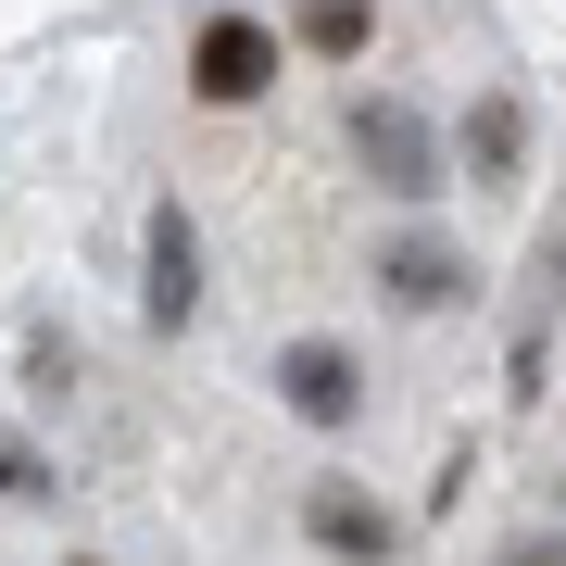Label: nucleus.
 I'll return each instance as SVG.
<instances>
[{
    "mask_svg": "<svg viewBox=\"0 0 566 566\" xmlns=\"http://www.w3.org/2000/svg\"><path fill=\"white\" fill-rule=\"evenodd\" d=\"M177 88H189L202 114H264V102L290 88V25L214 0V13L189 25V51H177Z\"/></svg>",
    "mask_w": 566,
    "mask_h": 566,
    "instance_id": "1",
    "label": "nucleus"
},
{
    "mask_svg": "<svg viewBox=\"0 0 566 566\" xmlns=\"http://www.w3.org/2000/svg\"><path fill=\"white\" fill-rule=\"evenodd\" d=\"M340 126H353V164L390 189V202H441V189H453L441 126H428V114L403 102V88H353V114H340Z\"/></svg>",
    "mask_w": 566,
    "mask_h": 566,
    "instance_id": "2",
    "label": "nucleus"
},
{
    "mask_svg": "<svg viewBox=\"0 0 566 566\" xmlns=\"http://www.w3.org/2000/svg\"><path fill=\"white\" fill-rule=\"evenodd\" d=\"M277 416L315 428V441H340V428H365V403H378V378H365L353 340H327V327H303V340H277Z\"/></svg>",
    "mask_w": 566,
    "mask_h": 566,
    "instance_id": "3",
    "label": "nucleus"
},
{
    "mask_svg": "<svg viewBox=\"0 0 566 566\" xmlns=\"http://www.w3.org/2000/svg\"><path fill=\"white\" fill-rule=\"evenodd\" d=\"M303 528H315V554H340V566H390V554H403V516H390L378 491H353V479H315L303 491Z\"/></svg>",
    "mask_w": 566,
    "mask_h": 566,
    "instance_id": "4",
    "label": "nucleus"
},
{
    "mask_svg": "<svg viewBox=\"0 0 566 566\" xmlns=\"http://www.w3.org/2000/svg\"><path fill=\"white\" fill-rule=\"evenodd\" d=\"M453 177H479V189H516V177H528V102H516V88H479V102H465Z\"/></svg>",
    "mask_w": 566,
    "mask_h": 566,
    "instance_id": "5",
    "label": "nucleus"
},
{
    "mask_svg": "<svg viewBox=\"0 0 566 566\" xmlns=\"http://www.w3.org/2000/svg\"><path fill=\"white\" fill-rule=\"evenodd\" d=\"M139 315L164 327V340L202 315V227H189L177 202H151V290H139Z\"/></svg>",
    "mask_w": 566,
    "mask_h": 566,
    "instance_id": "6",
    "label": "nucleus"
},
{
    "mask_svg": "<svg viewBox=\"0 0 566 566\" xmlns=\"http://www.w3.org/2000/svg\"><path fill=\"white\" fill-rule=\"evenodd\" d=\"M378 303H390V315H453V303H465V252L428 240V227L390 240V252H378Z\"/></svg>",
    "mask_w": 566,
    "mask_h": 566,
    "instance_id": "7",
    "label": "nucleus"
},
{
    "mask_svg": "<svg viewBox=\"0 0 566 566\" xmlns=\"http://www.w3.org/2000/svg\"><path fill=\"white\" fill-rule=\"evenodd\" d=\"M378 51V0H303L290 13V63H365Z\"/></svg>",
    "mask_w": 566,
    "mask_h": 566,
    "instance_id": "8",
    "label": "nucleus"
},
{
    "mask_svg": "<svg viewBox=\"0 0 566 566\" xmlns=\"http://www.w3.org/2000/svg\"><path fill=\"white\" fill-rule=\"evenodd\" d=\"M39 491H51V465L25 453V441H0V504H39Z\"/></svg>",
    "mask_w": 566,
    "mask_h": 566,
    "instance_id": "9",
    "label": "nucleus"
},
{
    "mask_svg": "<svg viewBox=\"0 0 566 566\" xmlns=\"http://www.w3.org/2000/svg\"><path fill=\"white\" fill-rule=\"evenodd\" d=\"M504 566H566V542H554V528H542V542H516Z\"/></svg>",
    "mask_w": 566,
    "mask_h": 566,
    "instance_id": "10",
    "label": "nucleus"
},
{
    "mask_svg": "<svg viewBox=\"0 0 566 566\" xmlns=\"http://www.w3.org/2000/svg\"><path fill=\"white\" fill-rule=\"evenodd\" d=\"M76 566H102V554H76Z\"/></svg>",
    "mask_w": 566,
    "mask_h": 566,
    "instance_id": "11",
    "label": "nucleus"
}]
</instances>
